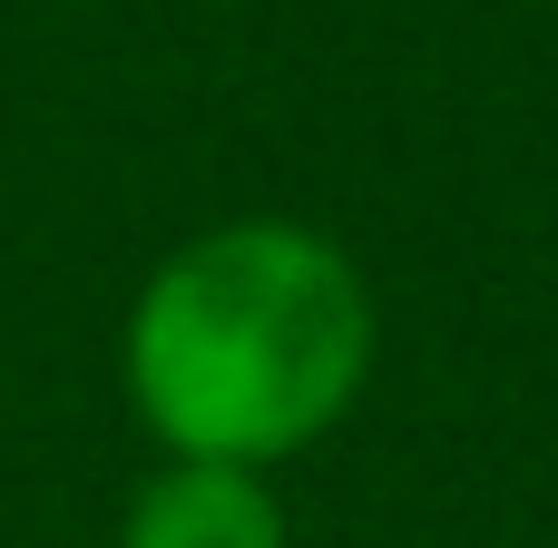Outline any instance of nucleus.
Here are the masks:
<instances>
[{"mask_svg":"<svg viewBox=\"0 0 558 548\" xmlns=\"http://www.w3.org/2000/svg\"><path fill=\"white\" fill-rule=\"evenodd\" d=\"M373 353L383 314L363 265L304 216H235L147 265L118 382L167 461L275 471L363 402Z\"/></svg>","mask_w":558,"mask_h":548,"instance_id":"obj_1","label":"nucleus"},{"mask_svg":"<svg viewBox=\"0 0 558 548\" xmlns=\"http://www.w3.org/2000/svg\"><path fill=\"white\" fill-rule=\"evenodd\" d=\"M118 548H294V520H284L265 471L157 461L118 520Z\"/></svg>","mask_w":558,"mask_h":548,"instance_id":"obj_2","label":"nucleus"}]
</instances>
